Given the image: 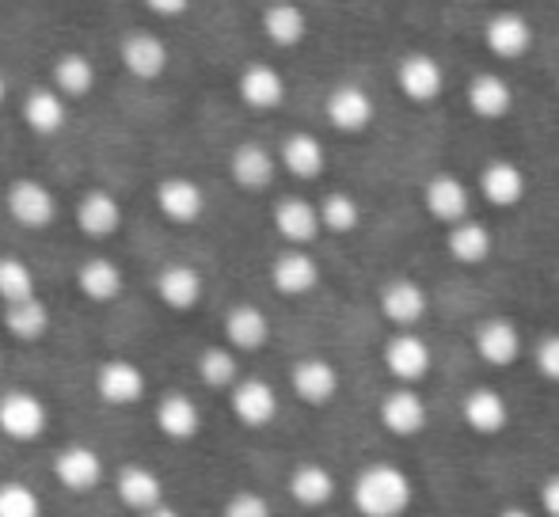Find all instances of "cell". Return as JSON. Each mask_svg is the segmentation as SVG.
<instances>
[{"label":"cell","instance_id":"6da1fadb","mask_svg":"<svg viewBox=\"0 0 559 517\" xmlns=\"http://www.w3.org/2000/svg\"><path fill=\"white\" fill-rule=\"evenodd\" d=\"M350 498H354V510L361 517H400L407 514L415 498V488H412V476L404 472L400 465H369L358 472L350 488Z\"/></svg>","mask_w":559,"mask_h":517},{"label":"cell","instance_id":"7a4b0ae2","mask_svg":"<svg viewBox=\"0 0 559 517\" xmlns=\"http://www.w3.org/2000/svg\"><path fill=\"white\" fill-rule=\"evenodd\" d=\"M4 199V209L20 229H31V232H46L53 221H58V194L50 191L46 183L31 176H20L0 191Z\"/></svg>","mask_w":559,"mask_h":517},{"label":"cell","instance_id":"3957f363","mask_svg":"<svg viewBox=\"0 0 559 517\" xmlns=\"http://www.w3.org/2000/svg\"><path fill=\"white\" fill-rule=\"evenodd\" d=\"M50 430V407L38 392L31 388H8L0 396V434L8 442H38Z\"/></svg>","mask_w":559,"mask_h":517},{"label":"cell","instance_id":"277c9868","mask_svg":"<svg viewBox=\"0 0 559 517\" xmlns=\"http://www.w3.org/2000/svg\"><path fill=\"white\" fill-rule=\"evenodd\" d=\"M118 61H122V69L133 76V81H160L164 73H168L171 65V50L168 43H164L156 31H126L122 43H118Z\"/></svg>","mask_w":559,"mask_h":517},{"label":"cell","instance_id":"5b68a950","mask_svg":"<svg viewBox=\"0 0 559 517\" xmlns=\"http://www.w3.org/2000/svg\"><path fill=\"white\" fill-rule=\"evenodd\" d=\"M153 202L164 221L171 225H199L206 214V191L187 176H164L153 187Z\"/></svg>","mask_w":559,"mask_h":517},{"label":"cell","instance_id":"8992f818","mask_svg":"<svg viewBox=\"0 0 559 517\" xmlns=\"http://www.w3.org/2000/svg\"><path fill=\"white\" fill-rule=\"evenodd\" d=\"M148 392L145 370L130 358H104L96 365V396L111 407H133Z\"/></svg>","mask_w":559,"mask_h":517},{"label":"cell","instance_id":"52a82bcc","mask_svg":"<svg viewBox=\"0 0 559 517\" xmlns=\"http://www.w3.org/2000/svg\"><path fill=\"white\" fill-rule=\"evenodd\" d=\"M104 472H107L104 457L84 442H73V445H66V449L53 453V480H58L66 491H73V495L96 491L99 483H104Z\"/></svg>","mask_w":559,"mask_h":517},{"label":"cell","instance_id":"ba28073f","mask_svg":"<svg viewBox=\"0 0 559 517\" xmlns=\"http://www.w3.org/2000/svg\"><path fill=\"white\" fill-rule=\"evenodd\" d=\"M228 407H233L236 422L248 430H266L278 419V392L266 385L263 377H240L228 388Z\"/></svg>","mask_w":559,"mask_h":517},{"label":"cell","instance_id":"9c48e42d","mask_svg":"<svg viewBox=\"0 0 559 517\" xmlns=\"http://www.w3.org/2000/svg\"><path fill=\"white\" fill-rule=\"evenodd\" d=\"M153 293L164 309L171 312H191L199 309L202 293H206V281L194 270L191 263H164L160 270L153 274Z\"/></svg>","mask_w":559,"mask_h":517},{"label":"cell","instance_id":"30bf717a","mask_svg":"<svg viewBox=\"0 0 559 517\" xmlns=\"http://www.w3.org/2000/svg\"><path fill=\"white\" fill-rule=\"evenodd\" d=\"M153 422L168 442H176V445L194 442V437L202 434V407L194 404V396L171 388V392H164V396H156Z\"/></svg>","mask_w":559,"mask_h":517},{"label":"cell","instance_id":"8fae6325","mask_svg":"<svg viewBox=\"0 0 559 517\" xmlns=\"http://www.w3.org/2000/svg\"><path fill=\"white\" fill-rule=\"evenodd\" d=\"M73 221H76V229H81V237L111 240V237H118V229H122L126 209H122V202H118L111 191H99V187H92V191H84L81 202H76Z\"/></svg>","mask_w":559,"mask_h":517},{"label":"cell","instance_id":"7c38bea8","mask_svg":"<svg viewBox=\"0 0 559 517\" xmlns=\"http://www.w3.org/2000/svg\"><path fill=\"white\" fill-rule=\"evenodd\" d=\"M228 176L240 191H266L278 176V156L263 145V141H240V145L228 153Z\"/></svg>","mask_w":559,"mask_h":517},{"label":"cell","instance_id":"4fadbf2b","mask_svg":"<svg viewBox=\"0 0 559 517\" xmlns=\"http://www.w3.org/2000/svg\"><path fill=\"white\" fill-rule=\"evenodd\" d=\"M430 365H435V354H430L427 339H419V335L407 332V327L384 342V370H389L400 385H419L430 373Z\"/></svg>","mask_w":559,"mask_h":517},{"label":"cell","instance_id":"5bb4252c","mask_svg":"<svg viewBox=\"0 0 559 517\" xmlns=\"http://www.w3.org/2000/svg\"><path fill=\"white\" fill-rule=\"evenodd\" d=\"M236 96L251 111H278L286 104V76L274 65H266V61H251L236 76Z\"/></svg>","mask_w":559,"mask_h":517},{"label":"cell","instance_id":"9a60e30c","mask_svg":"<svg viewBox=\"0 0 559 517\" xmlns=\"http://www.w3.org/2000/svg\"><path fill=\"white\" fill-rule=\"evenodd\" d=\"M396 84L412 104H435L445 88V73H442V61L435 53H407L396 69Z\"/></svg>","mask_w":559,"mask_h":517},{"label":"cell","instance_id":"2e32d148","mask_svg":"<svg viewBox=\"0 0 559 517\" xmlns=\"http://www.w3.org/2000/svg\"><path fill=\"white\" fill-rule=\"evenodd\" d=\"M271 221L278 229V237L286 240L289 248H305L320 237V214L317 202L301 199V194H286V199L274 202Z\"/></svg>","mask_w":559,"mask_h":517},{"label":"cell","instance_id":"e0dca14e","mask_svg":"<svg viewBox=\"0 0 559 517\" xmlns=\"http://www.w3.org/2000/svg\"><path fill=\"white\" fill-rule=\"evenodd\" d=\"M377 414H381L384 430H389V434H396V437L423 434V430H427V422H430L427 399H423L412 385L392 388L389 396L381 399V411H377Z\"/></svg>","mask_w":559,"mask_h":517},{"label":"cell","instance_id":"ac0fdd59","mask_svg":"<svg viewBox=\"0 0 559 517\" xmlns=\"http://www.w3.org/2000/svg\"><path fill=\"white\" fill-rule=\"evenodd\" d=\"M324 115L338 133H361V130H369L377 107H373V96H369L366 88H358V84H335V88L328 92Z\"/></svg>","mask_w":559,"mask_h":517},{"label":"cell","instance_id":"d6986e66","mask_svg":"<svg viewBox=\"0 0 559 517\" xmlns=\"http://www.w3.org/2000/svg\"><path fill=\"white\" fill-rule=\"evenodd\" d=\"M76 289H81L84 301L92 304H111L122 297L126 289V270L122 263L111 255H88L76 266Z\"/></svg>","mask_w":559,"mask_h":517},{"label":"cell","instance_id":"ffe728a7","mask_svg":"<svg viewBox=\"0 0 559 517\" xmlns=\"http://www.w3.org/2000/svg\"><path fill=\"white\" fill-rule=\"evenodd\" d=\"M289 385L294 396L309 407H328L338 396V370L328 358H301L289 370Z\"/></svg>","mask_w":559,"mask_h":517},{"label":"cell","instance_id":"44dd1931","mask_svg":"<svg viewBox=\"0 0 559 517\" xmlns=\"http://www.w3.org/2000/svg\"><path fill=\"white\" fill-rule=\"evenodd\" d=\"M271 286L282 297H309L320 286V263L317 255L301 252V248H289L271 263Z\"/></svg>","mask_w":559,"mask_h":517},{"label":"cell","instance_id":"7402d4cb","mask_svg":"<svg viewBox=\"0 0 559 517\" xmlns=\"http://www.w3.org/2000/svg\"><path fill=\"white\" fill-rule=\"evenodd\" d=\"M259 27H263L266 43L278 46V50H297V46L309 38V15L294 0H271L259 15Z\"/></svg>","mask_w":559,"mask_h":517},{"label":"cell","instance_id":"603a6c76","mask_svg":"<svg viewBox=\"0 0 559 517\" xmlns=\"http://www.w3.org/2000/svg\"><path fill=\"white\" fill-rule=\"evenodd\" d=\"M484 43L499 61H518V58H525L533 46V23L525 20L522 12H499L487 20Z\"/></svg>","mask_w":559,"mask_h":517},{"label":"cell","instance_id":"cb8c5ba5","mask_svg":"<svg viewBox=\"0 0 559 517\" xmlns=\"http://www.w3.org/2000/svg\"><path fill=\"white\" fill-rule=\"evenodd\" d=\"M20 115L31 133H38V137H58L69 122V99L61 96V92H53L50 84H43V88H31L27 96H23Z\"/></svg>","mask_w":559,"mask_h":517},{"label":"cell","instance_id":"d4e9b609","mask_svg":"<svg viewBox=\"0 0 559 517\" xmlns=\"http://www.w3.org/2000/svg\"><path fill=\"white\" fill-rule=\"evenodd\" d=\"M225 342L240 354H255L271 342V316L259 304H233L225 312Z\"/></svg>","mask_w":559,"mask_h":517},{"label":"cell","instance_id":"484cf974","mask_svg":"<svg viewBox=\"0 0 559 517\" xmlns=\"http://www.w3.org/2000/svg\"><path fill=\"white\" fill-rule=\"evenodd\" d=\"M479 194H484L491 206L514 209V206H522L525 194H530V179H525V171L518 168L514 160H491L479 171Z\"/></svg>","mask_w":559,"mask_h":517},{"label":"cell","instance_id":"4316f807","mask_svg":"<svg viewBox=\"0 0 559 517\" xmlns=\"http://www.w3.org/2000/svg\"><path fill=\"white\" fill-rule=\"evenodd\" d=\"M427 309H430V297H427V289H423L419 281H412V278H392V281H384V289H381V312H384V320H389V324L415 327L423 316H427Z\"/></svg>","mask_w":559,"mask_h":517},{"label":"cell","instance_id":"83f0119b","mask_svg":"<svg viewBox=\"0 0 559 517\" xmlns=\"http://www.w3.org/2000/svg\"><path fill=\"white\" fill-rule=\"evenodd\" d=\"M115 495L126 510L145 514L164 503V480L145 465H126V468H118V476H115Z\"/></svg>","mask_w":559,"mask_h":517},{"label":"cell","instance_id":"f1b7e54d","mask_svg":"<svg viewBox=\"0 0 559 517\" xmlns=\"http://www.w3.org/2000/svg\"><path fill=\"white\" fill-rule=\"evenodd\" d=\"M423 202H427V214L435 217V221L453 225V221H461V217H468L472 194L456 176L438 171V176H430L427 187H423Z\"/></svg>","mask_w":559,"mask_h":517},{"label":"cell","instance_id":"f546056e","mask_svg":"<svg viewBox=\"0 0 559 517\" xmlns=\"http://www.w3.org/2000/svg\"><path fill=\"white\" fill-rule=\"evenodd\" d=\"M476 350L487 365H514L522 354V332H518L514 320L507 316H491L476 327Z\"/></svg>","mask_w":559,"mask_h":517},{"label":"cell","instance_id":"4dcf8cb0","mask_svg":"<svg viewBox=\"0 0 559 517\" xmlns=\"http://www.w3.org/2000/svg\"><path fill=\"white\" fill-rule=\"evenodd\" d=\"M50 88L66 99H84L96 92V61L84 50H66L50 65Z\"/></svg>","mask_w":559,"mask_h":517},{"label":"cell","instance_id":"1f68e13d","mask_svg":"<svg viewBox=\"0 0 559 517\" xmlns=\"http://www.w3.org/2000/svg\"><path fill=\"white\" fill-rule=\"evenodd\" d=\"M53 327V312L43 297H27V301H12L4 304V332L15 342H43Z\"/></svg>","mask_w":559,"mask_h":517},{"label":"cell","instance_id":"d6a6232c","mask_svg":"<svg viewBox=\"0 0 559 517\" xmlns=\"http://www.w3.org/2000/svg\"><path fill=\"white\" fill-rule=\"evenodd\" d=\"M328 164V153H324V141L317 133H289L278 148V168H286L294 179H317Z\"/></svg>","mask_w":559,"mask_h":517},{"label":"cell","instance_id":"836d02e7","mask_svg":"<svg viewBox=\"0 0 559 517\" xmlns=\"http://www.w3.org/2000/svg\"><path fill=\"white\" fill-rule=\"evenodd\" d=\"M461 414L476 434H499L502 426L510 422V407H507V396L491 385H479L464 396L461 404Z\"/></svg>","mask_w":559,"mask_h":517},{"label":"cell","instance_id":"e575fe53","mask_svg":"<svg viewBox=\"0 0 559 517\" xmlns=\"http://www.w3.org/2000/svg\"><path fill=\"white\" fill-rule=\"evenodd\" d=\"M510 107H514V92L499 73H476L468 81V111L476 119H502L510 115Z\"/></svg>","mask_w":559,"mask_h":517},{"label":"cell","instance_id":"d590c367","mask_svg":"<svg viewBox=\"0 0 559 517\" xmlns=\"http://www.w3.org/2000/svg\"><path fill=\"white\" fill-rule=\"evenodd\" d=\"M445 244H449V255H453L461 266H479V263H487L491 252H495L491 229H487V225H479V221H468V217H461V221L449 225Z\"/></svg>","mask_w":559,"mask_h":517},{"label":"cell","instance_id":"8d00e7d4","mask_svg":"<svg viewBox=\"0 0 559 517\" xmlns=\"http://www.w3.org/2000/svg\"><path fill=\"white\" fill-rule=\"evenodd\" d=\"M289 495L305 510H324L335 498V476L324 465H312V460L309 465H297L289 472Z\"/></svg>","mask_w":559,"mask_h":517},{"label":"cell","instance_id":"74e56055","mask_svg":"<svg viewBox=\"0 0 559 517\" xmlns=\"http://www.w3.org/2000/svg\"><path fill=\"white\" fill-rule=\"evenodd\" d=\"M194 373L206 388L214 392H228L240 381V358H236L233 347H206L194 362Z\"/></svg>","mask_w":559,"mask_h":517},{"label":"cell","instance_id":"f35d334b","mask_svg":"<svg viewBox=\"0 0 559 517\" xmlns=\"http://www.w3.org/2000/svg\"><path fill=\"white\" fill-rule=\"evenodd\" d=\"M320 214V232H335V237H346L361 225V206L354 202V194L346 191H332L317 202Z\"/></svg>","mask_w":559,"mask_h":517},{"label":"cell","instance_id":"ab89813d","mask_svg":"<svg viewBox=\"0 0 559 517\" xmlns=\"http://www.w3.org/2000/svg\"><path fill=\"white\" fill-rule=\"evenodd\" d=\"M35 297V270L27 258L20 255H0V304L27 301Z\"/></svg>","mask_w":559,"mask_h":517},{"label":"cell","instance_id":"60d3db41","mask_svg":"<svg viewBox=\"0 0 559 517\" xmlns=\"http://www.w3.org/2000/svg\"><path fill=\"white\" fill-rule=\"evenodd\" d=\"M43 498L23 480L0 483V517H43Z\"/></svg>","mask_w":559,"mask_h":517},{"label":"cell","instance_id":"b9f144b4","mask_svg":"<svg viewBox=\"0 0 559 517\" xmlns=\"http://www.w3.org/2000/svg\"><path fill=\"white\" fill-rule=\"evenodd\" d=\"M222 517H274V510L263 495H255V491H236V495L222 506Z\"/></svg>","mask_w":559,"mask_h":517},{"label":"cell","instance_id":"7bdbcfd3","mask_svg":"<svg viewBox=\"0 0 559 517\" xmlns=\"http://www.w3.org/2000/svg\"><path fill=\"white\" fill-rule=\"evenodd\" d=\"M537 370L545 381L559 385V335H545V339L537 342Z\"/></svg>","mask_w":559,"mask_h":517},{"label":"cell","instance_id":"ee69618b","mask_svg":"<svg viewBox=\"0 0 559 517\" xmlns=\"http://www.w3.org/2000/svg\"><path fill=\"white\" fill-rule=\"evenodd\" d=\"M145 8L156 15V20H179V15H187L191 0H145Z\"/></svg>","mask_w":559,"mask_h":517},{"label":"cell","instance_id":"f6af8a7d","mask_svg":"<svg viewBox=\"0 0 559 517\" xmlns=\"http://www.w3.org/2000/svg\"><path fill=\"white\" fill-rule=\"evenodd\" d=\"M540 506H545L548 517H559V472L548 476L545 488H540Z\"/></svg>","mask_w":559,"mask_h":517},{"label":"cell","instance_id":"bcb514c9","mask_svg":"<svg viewBox=\"0 0 559 517\" xmlns=\"http://www.w3.org/2000/svg\"><path fill=\"white\" fill-rule=\"evenodd\" d=\"M138 517H183L176 510V506H168V503H160V506H153V510H145V514H138Z\"/></svg>","mask_w":559,"mask_h":517},{"label":"cell","instance_id":"7dc6e473","mask_svg":"<svg viewBox=\"0 0 559 517\" xmlns=\"http://www.w3.org/2000/svg\"><path fill=\"white\" fill-rule=\"evenodd\" d=\"M499 517H533L530 510H522V506H507V510H502Z\"/></svg>","mask_w":559,"mask_h":517},{"label":"cell","instance_id":"c3c4849f","mask_svg":"<svg viewBox=\"0 0 559 517\" xmlns=\"http://www.w3.org/2000/svg\"><path fill=\"white\" fill-rule=\"evenodd\" d=\"M4 99H8V76H4V69H0V107H4Z\"/></svg>","mask_w":559,"mask_h":517},{"label":"cell","instance_id":"681fc988","mask_svg":"<svg viewBox=\"0 0 559 517\" xmlns=\"http://www.w3.org/2000/svg\"><path fill=\"white\" fill-rule=\"evenodd\" d=\"M0 370H4V350H0Z\"/></svg>","mask_w":559,"mask_h":517},{"label":"cell","instance_id":"f907efd6","mask_svg":"<svg viewBox=\"0 0 559 517\" xmlns=\"http://www.w3.org/2000/svg\"><path fill=\"white\" fill-rule=\"evenodd\" d=\"M0 191H4V187H0Z\"/></svg>","mask_w":559,"mask_h":517}]
</instances>
